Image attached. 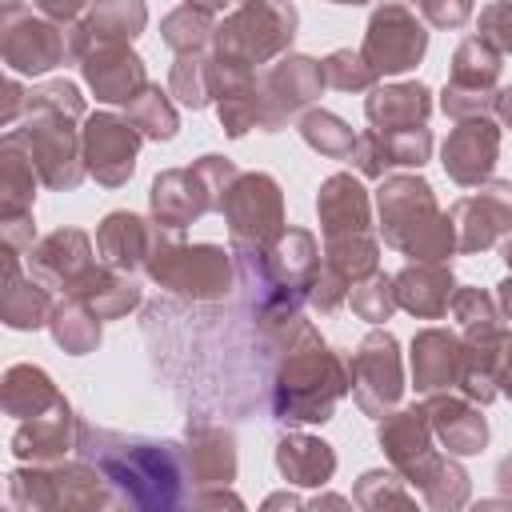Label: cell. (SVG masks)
Segmentation results:
<instances>
[{
    "mask_svg": "<svg viewBox=\"0 0 512 512\" xmlns=\"http://www.w3.org/2000/svg\"><path fill=\"white\" fill-rule=\"evenodd\" d=\"M108 476L136 500V504H172L176 500V472L156 444H132L128 464L108 460Z\"/></svg>",
    "mask_w": 512,
    "mask_h": 512,
    "instance_id": "cell-1",
    "label": "cell"
}]
</instances>
